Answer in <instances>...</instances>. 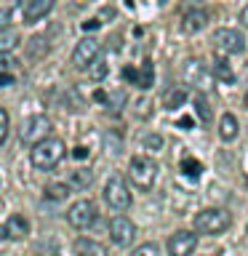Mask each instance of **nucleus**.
I'll list each match as a JSON object with an SVG mask.
<instances>
[{"label":"nucleus","instance_id":"33","mask_svg":"<svg viewBox=\"0 0 248 256\" xmlns=\"http://www.w3.org/2000/svg\"><path fill=\"white\" fill-rule=\"evenodd\" d=\"M240 22H243V24H246V27H248V6L243 8V11H240Z\"/></svg>","mask_w":248,"mask_h":256},{"label":"nucleus","instance_id":"4","mask_svg":"<svg viewBox=\"0 0 248 256\" xmlns=\"http://www.w3.org/2000/svg\"><path fill=\"white\" fill-rule=\"evenodd\" d=\"M48 134H51V120L46 115H32L24 120L22 131H19V139L27 144V147H35L38 142L48 139Z\"/></svg>","mask_w":248,"mask_h":256},{"label":"nucleus","instance_id":"9","mask_svg":"<svg viewBox=\"0 0 248 256\" xmlns=\"http://www.w3.org/2000/svg\"><path fill=\"white\" fill-rule=\"evenodd\" d=\"M198 246V235L195 232H187V230H179L174 232L171 238H168V256H190L192 251H195Z\"/></svg>","mask_w":248,"mask_h":256},{"label":"nucleus","instance_id":"3","mask_svg":"<svg viewBox=\"0 0 248 256\" xmlns=\"http://www.w3.org/2000/svg\"><path fill=\"white\" fill-rule=\"evenodd\" d=\"M128 176H131V182L136 184L139 190H152L155 187V179H158V163L147 155H136L131 160V166H128Z\"/></svg>","mask_w":248,"mask_h":256},{"label":"nucleus","instance_id":"31","mask_svg":"<svg viewBox=\"0 0 248 256\" xmlns=\"http://www.w3.org/2000/svg\"><path fill=\"white\" fill-rule=\"evenodd\" d=\"M72 158H75V160H86L88 158V150L86 147H75V150H72Z\"/></svg>","mask_w":248,"mask_h":256},{"label":"nucleus","instance_id":"1","mask_svg":"<svg viewBox=\"0 0 248 256\" xmlns=\"http://www.w3.org/2000/svg\"><path fill=\"white\" fill-rule=\"evenodd\" d=\"M64 142L62 139H43L32 147V166L40 168V171H51L64 160Z\"/></svg>","mask_w":248,"mask_h":256},{"label":"nucleus","instance_id":"19","mask_svg":"<svg viewBox=\"0 0 248 256\" xmlns=\"http://www.w3.org/2000/svg\"><path fill=\"white\" fill-rule=\"evenodd\" d=\"M67 195H70L67 184H48V187H46V200H54V203L67 200Z\"/></svg>","mask_w":248,"mask_h":256},{"label":"nucleus","instance_id":"5","mask_svg":"<svg viewBox=\"0 0 248 256\" xmlns=\"http://www.w3.org/2000/svg\"><path fill=\"white\" fill-rule=\"evenodd\" d=\"M104 200H107V206L115 208V211H126V208L131 206L128 184L120 179V176H110V182L104 184Z\"/></svg>","mask_w":248,"mask_h":256},{"label":"nucleus","instance_id":"20","mask_svg":"<svg viewBox=\"0 0 248 256\" xmlns=\"http://www.w3.org/2000/svg\"><path fill=\"white\" fill-rule=\"evenodd\" d=\"M91 179H94V174L88 171V168H78V171H72L70 184H72V187H78V190H86L88 184H91Z\"/></svg>","mask_w":248,"mask_h":256},{"label":"nucleus","instance_id":"15","mask_svg":"<svg viewBox=\"0 0 248 256\" xmlns=\"http://www.w3.org/2000/svg\"><path fill=\"white\" fill-rule=\"evenodd\" d=\"M75 254H78V256H107L104 246H99L96 240H88V238L75 240Z\"/></svg>","mask_w":248,"mask_h":256},{"label":"nucleus","instance_id":"8","mask_svg":"<svg viewBox=\"0 0 248 256\" xmlns=\"http://www.w3.org/2000/svg\"><path fill=\"white\" fill-rule=\"evenodd\" d=\"M67 222L75 230H88L96 222V206L91 200H78V203H72V208L67 211Z\"/></svg>","mask_w":248,"mask_h":256},{"label":"nucleus","instance_id":"21","mask_svg":"<svg viewBox=\"0 0 248 256\" xmlns=\"http://www.w3.org/2000/svg\"><path fill=\"white\" fill-rule=\"evenodd\" d=\"M200 75H203V62H198V59H192L184 64V78L190 80V83H198Z\"/></svg>","mask_w":248,"mask_h":256},{"label":"nucleus","instance_id":"32","mask_svg":"<svg viewBox=\"0 0 248 256\" xmlns=\"http://www.w3.org/2000/svg\"><path fill=\"white\" fill-rule=\"evenodd\" d=\"M99 24H102L99 19H88V22L83 24V30H96V27H99Z\"/></svg>","mask_w":248,"mask_h":256},{"label":"nucleus","instance_id":"12","mask_svg":"<svg viewBox=\"0 0 248 256\" xmlns=\"http://www.w3.org/2000/svg\"><path fill=\"white\" fill-rule=\"evenodd\" d=\"M3 235L8 238V240H22V238H27L30 235V224H27V219L24 216H11V219L6 222V227H3Z\"/></svg>","mask_w":248,"mask_h":256},{"label":"nucleus","instance_id":"34","mask_svg":"<svg viewBox=\"0 0 248 256\" xmlns=\"http://www.w3.org/2000/svg\"><path fill=\"white\" fill-rule=\"evenodd\" d=\"M243 102H246V110H248V91H246V99Z\"/></svg>","mask_w":248,"mask_h":256},{"label":"nucleus","instance_id":"16","mask_svg":"<svg viewBox=\"0 0 248 256\" xmlns=\"http://www.w3.org/2000/svg\"><path fill=\"white\" fill-rule=\"evenodd\" d=\"M219 136L224 142H235L238 139V118L235 115H222V120H219Z\"/></svg>","mask_w":248,"mask_h":256},{"label":"nucleus","instance_id":"30","mask_svg":"<svg viewBox=\"0 0 248 256\" xmlns=\"http://www.w3.org/2000/svg\"><path fill=\"white\" fill-rule=\"evenodd\" d=\"M94 64H96V62H94ZM91 78H94V80H104V78H107V64H104V62L96 64V67L91 70Z\"/></svg>","mask_w":248,"mask_h":256},{"label":"nucleus","instance_id":"10","mask_svg":"<svg viewBox=\"0 0 248 256\" xmlns=\"http://www.w3.org/2000/svg\"><path fill=\"white\" fill-rule=\"evenodd\" d=\"M96 56H99V40L83 38V40L78 43L75 54H72V62H75L78 70H88V67L96 62Z\"/></svg>","mask_w":248,"mask_h":256},{"label":"nucleus","instance_id":"11","mask_svg":"<svg viewBox=\"0 0 248 256\" xmlns=\"http://www.w3.org/2000/svg\"><path fill=\"white\" fill-rule=\"evenodd\" d=\"M54 3H56V0H27V3H24V22H27V24L40 22L43 16L51 14Z\"/></svg>","mask_w":248,"mask_h":256},{"label":"nucleus","instance_id":"25","mask_svg":"<svg viewBox=\"0 0 248 256\" xmlns=\"http://www.w3.org/2000/svg\"><path fill=\"white\" fill-rule=\"evenodd\" d=\"M131 256H160V248H158L155 243H142Z\"/></svg>","mask_w":248,"mask_h":256},{"label":"nucleus","instance_id":"14","mask_svg":"<svg viewBox=\"0 0 248 256\" xmlns=\"http://www.w3.org/2000/svg\"><path fill=\"white\" fill-rule=\"evenodd\" d=\"M184 102H187V88L184 86H174L171 91H166V96H163V107L171 110V112L184 107Z\"/></svg>","mask_w":248,"mask_h":256},{"label":"nucleus","instance_id":"2","mask_svg":"<svg viewBox=\"0 0 248 256\" xmlns=\"http://www.w3.org/2000/svg\"><path fill=\"white\" fill-rule=\"evenodd\" d=\"M232 224V216L227 208H203L195 214V230L200 235H219Z\"/></svg>","mask_w":248,"mask_h":256},{"label":"nucleus","instance_id":"7","mask_svg":"<svg viewBox=\"0 0 248 256\" xmlns=\"http://www.w3.org/2000/svg\"><path fill=\"white\" fill-rule=\"evenodd\" d=\"M134 238H136V227H134V222L128 219V216L118 214L115 219L110 222V240H112L115 246L126 248V246H131V243H134Z\"/></svg>","mask_w":248,"mask_h":256},{"label":"nucleus","instance_id":"28","mask_svg":"<svg viewBox=\"0 0 248 256\" xmlns=\"http://www.w3.org/2000/svg\"><path fill=\"white\" fill-rule=\"evenodd\" d=\"M144 147L147 150H163V136H155V134L144 136Z\"/></svg>","mask_w":248,"mask_h":256},{"label":"nucleus","instance_id":"22","mask_svg":"<svg viewBox=\"0 0 248 256\" xmlns=\"http://www.w3.org/2000/svg\"><path fill=\"white\" fill-rule=\"evenodd\" d=\"M19 46V35H0V54H8V51H14V48Z\"/></svg>","mask_w":248,"mask_h":256},{"label":"nucleus","instance_id":"17","mask_svg":"<svg viewBox=\"0 0 248 256\" xmlns=\"http://www.w3.org/2000/svg\"><path fill=\"white\" fill-rule=\"evenodd\" d=\"M155 83V70H152V62H144L142 70L136 72V86L139 88H152Z\"/></svg>","mask_w":248,"mask_h":256},{"label":"nucleus","instance_id":"27","mask_svg":"<svg viewBox=\"0 0 248 256\" xmlns=\"http://www.w3.org/2000/svg\"><path fill=\"white\" fill-rule=\"evenodd\" d=\"M8 128H11V123H8V112L0 107V144L8 139Z\"/></svg>","mask_w":248,"mask_h":256},{"label":"nucleus","instance_id":"13","mask_svg":"<svg viewBox=\"0 0 248 256\" xmlns=\"http://www.w3.org/2000/svg\"><path fill=\"white\" fill-rule=\"evenodd\" d=\"M206 22H208V14L203 11V8H195V11H187V14H184L182 27H184V32H198V30L206 27Z\"/></svg>","mask_w":248,"mask_h":256},{"label":"nucleus","instance_id":"26","mask_svg":"<svg viewBox=\"0 0 248 256\" xmlns=\"http://www.w3.org/2000/svg\"><path fill=\"white\" fill-rule=\"evenodd\" d=\"M16 64H19V62H16L11 54H0V72H14Z\"/></svg>","mask_w":248,"mask_h":256},{"label":"nucleus","instance_id":"6","mask_svg":"<svg viewBox=\"0 0 248 256\" xmlns=\"http://www.w3.org/2000/svg\"><path fill=\"white\" fill-rule=\"evenodd\" d=\"M214 46L219 48L222 54H243L246 48V38L240 30H232V27H222L214 32Z\"/></svg>","mask_w":248,"mask_h":256},{"label":"nucleus","instance_id":"24","mask_svg":"<svg viewBox=\"0 0 248 256\" xmlns=\"http://www.w3.org/2000/svg\"><path fill=\"white\" fill-rule=\"evenodd\" d=\"M195 110H198V115H200V120H211V107H208V102L203 99V96H198L195 99Z\"/></svg>","mask_w":248,"mask_h":256},{"label":"nucleus","instance_id":"18","mask_svg":"<svg viewBox=\"0 0 248 256\" xmlns=\"http://www.w3.org/2000/svg\"><path fill=\"white\" fill-rule=\"evenodd\" d=\"M214 75L219 78L222 83H235V72H232L230 62H224V59H216L214 62Z\"/></svg>","mask_w":248,"mask_h":256},{"label":"nucleus","instance_id":"29","mask_svg":"<svg viewBox=\"0 0 248 256\" xmlns=\"http://www.w3.org/2000/svg\"><path fill=\"white\" fill-rule=\"evenodd\" d=\"M11 22H14L11 8H0V32H6L8 27H11Z\"/></svg>","mask_w":248,"mask_h":256},{"label":"nucleus","instance_id":"23","mask_svg":"<svg viewBox=\"0 0 248 256\" xmlns=\"http://www.w3.org/2000/svg\"><path fill=\"white\" fill-rule=\"evenodd\" d=\"M182 171L187 174V176H192V179H195V176H200V171H203V168H200V163H198V160L187 158V160L182 163Z\"/></svg>","mask_w":248,"mask_h":256}]
</instances>
